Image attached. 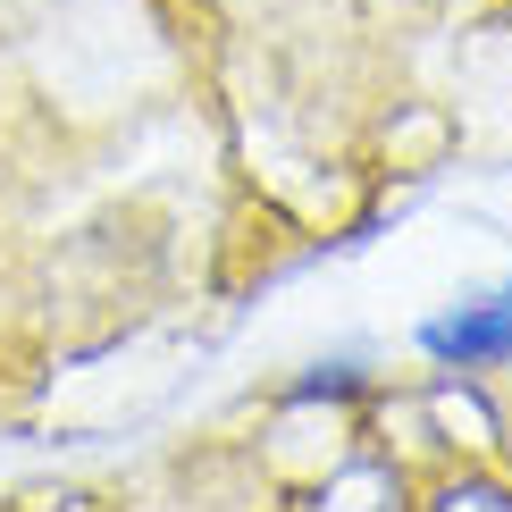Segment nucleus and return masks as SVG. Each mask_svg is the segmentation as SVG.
Masks as SVG:
<instances>
[{
	"label": "nucleus",
	"instance_id": "f257e3e1",
	"mask_svg": "<svg viewBox=\"0 0 512 512\" xmlns=\"http://www.w3.org/2000/svg\"><path fill=\"white\" fill-rule=\"evenodd\" d=\"M420 353H429L437 370H454V378L504 370V361H512V286L504 294H479V303H462L445 319H429V328H420Z\"/></svg>",
	"mask_w": 512,
	"mask_h": 512
},
{
	"label": "nucleus",
	"instance_id": "f03ea898",
	"mask_svg": "<svg viewBox=\"0 0 512 512\" xmlns=\"http://www.w3.org/2000/svg\"><path fill=\"white\" fill-rule=\"evenodd\" d=\"M429 512H512V496H504V487H487V479H462V487H445Z\"/></svg>",
	"mask_w": 512,
	"mask_h": 512
}]
</instances>
